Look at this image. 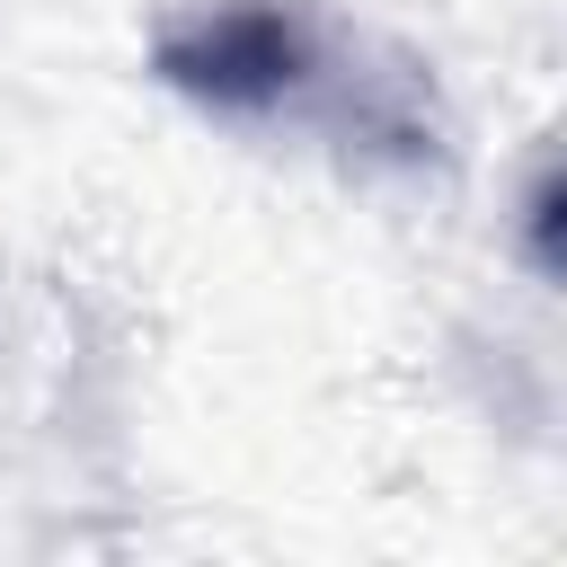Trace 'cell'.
<instances>
[{
    "instance_id": "1",
    "label": "cell",
    "mask_w": 567,
    "mask_h": 567,
    "mask_svg": "<svg viewBox=\"0 0 567 567\" xmlns=\"http://www.w3.org/2000/svg\"><path fill=\"white\" fill-rule=\"evenodd\" d=\"M301 71H310V35L284 0H230V9H204L177 35H159V80L204 106H230V115L275 106Z\"/></svg>"
}]
</instances>
